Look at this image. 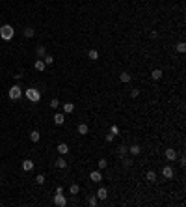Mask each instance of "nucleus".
Masks as SVG:
<instances>
[{
    "label": "nucleus",
    "mask_w": 186,
    "mask_h": 207,
    "mask_svg": "<svg viewBox=\"0 0 186 207\" xmlns=\"http://www.w3.org/2000/svg\"><path fill=\"white\" fill-rule=\"evenodd\" d=\"M13 35H15V30H13L11 25H4L2 28H0V37H2L4 41H9Z\"/></svg>",
    "instance_id": "nucleus-1"
},
{
    "label": "nucleus",
    "mask_w": 186,
    "mask_h": 207,
    "mask_svg": "<svg viewBox=\"0 0 186 207\" xmlns=\"http://www.w3.org/2000/svg\"><path fill=\"white\" fill-rule=\"evenodd\" d=\"M7 95H9V99L17 101V99H21V97H22V88H21L19 84L11 86V88H9V91H7Z\"/></svg>",
    "instance_id": "nucleus-2"
},
{
    "label": "nucleus",
    "mask_w": 186,
    "mask_h": 207,
    "mask_svg": "<svg viewBox=\"0 0 186 207\" xmlns=\"http://www.w3.org/2000/svg\"><path fill=\"white\" fill-rule=\"evenodd\" d=\"M26 99H30L32 103H37L39 99H41V93H39V90H35V88H28L26 90Z\"/></svg>",
    "instance_id": "nucleus-3"
},
{
    "label": "nucleus",
    "mask_w": 186,
    "mask_h": 207,
    "mask_svg": "<svg viewBox=\"0 0 186 207\" xmlns=\"http://www.w3.org/2000/svg\"><path fill=\"white\" fill-rule=\"evenodd\" d=\"M54 204H56L58 207H65V205H67L65 196H63L62 192H56V196H54Z\"/></svg>",
    "instance_id": "nucleus-4"
},
{
    "label": "nucleus",
    "mask_w": 186,
    "mask_h": 207,
    "mask_svg": "<svg viewBox=\"0 0 186 207\" xmlns=\"http://www.w3.org/2000/svg\"><path fill=\"white\" fill-rule=\"evenodd\" d=\"M89 179H91L93 183H101V179H102L101 170H95V172H91V174H89Z\"/></svg>",
    "instance_id": "nucleus-5"
},
{
    "label": "nucleus",
    "mask_w": 186,
    "mask_h": 207,
    "mask_svg": "<svg viewBox=\"0 0 186 207\" xmlns=\"http://www.w3.org/2000/svg\"><path fill=\"white\" fill-rule=\"evenodd\" d=\"M162 176L166 179H171L173 177V168L171 166H164V168H162Z\"/></svg>",
    "instance_id": "nucleus-6"
},
{
    "label": "nucleus",
    "mask_w": 186,
    "mask_h": 207,
    "mask_svg": "<svg viewBox=\"0 0 186 207\" xmlns=\"http://www.w3.org/2000/svg\"><path fill=\"white\" fill-rule=\"evenodd\" d=\"M22 170H24V172H30V170H34V162H32L30 159H24V161H22Z\"/></svg>",
    "instance_id": "nucleus-7"
},
{
    "label": "nucleus",
    "mask_w": 186,
    "mask_h": 207,
    "mask_svg": "<svg viewBox=\"0 0 186 207\" xmlns=\"http://www.w3.org/2000/svg\"><path fill=\"white\" fill-rule=\"evenodd\" d=\"M97 198L99 200H106V198H108V190H106L104 187H101V189L97 190Z\"/></svg>",
    "instance_id": "nucleus-8"
},
{
    "label": "nucleus",
    "mask_w": 186,
    "mask_h": 207,
    "mask_svg": "<svg viewBox=\"0 0 186 207\" xmlns=\"http://www.w3.org/2000/svg\"><path fill=\"white\" fill-rule=\"evenodd\" d=\"M126 151H130V155H140L141 153V148L138 144H132L130 148H126Z\"/></svg>",
    "instance_id": "nucleus-9"
},
{
    "label": "nucleus",
    "mask_w": 186,
    "mask_h": 207,
    "mask_svg": "<svg viewBox=\"0 0 186 207\" xmlns=\"http://www.w3.org/2000/svg\"><path fill=\"white\" fill-rule=\"evenodd\" d=\"M56 151L60 155H65V153H69V146H67V144H58L56 146Z\"/></svg>",
    "instance_id": "nucleus-10"
},
{
    "label": "nucleus",
    "mask_w": 186,
    "mask_h": 207,
    "mask_svg": "<svg viewBox=\"0 0 186 207\" xmlns=\"http://www.w3.org/2000/svg\"><path fill=\"white\" fill-rule=\"evenodd\" d=\"M166 159H168V161H175L177 159V151L175 149H166Z\"/></svg>",
    "instance_id": "nucleus-11"
},
{
    "label": "nucleus",
    "mask_w": 186,
    "mask_h": 207,
    "mask_svg": "<svg viewBox=\"0 0 186 207\" xmlns=\"http://www.w3.org/2000/svg\"><path fill=\"white\" fill-rule=\"evenodd\" d=\"M54 123H56V125H62L63 121H65V116H63V114H54Z\"/></svg>",
    "instance_id": "nucleus-12"
},
{
    "label": "nucleus",
    "mask_w": 186,
    "mask_h": 207,
    "mask_svg": "<svg viewBox=\"0 0 186 207\" xmlns=\"http://www.w3.org/2000/svg\"><path fill=\"white\" fill-rule=\"evenodd\" d=\"M34 65H35V69H37V71H45V62H43V60L41 58H39V60H35V63H34Z\"/></svg>",
    "instance_id": "nucleus-13"
},
{
    "label": "nucleus",
    "mask_w": 186,
    "mask_h": 207,
    "mask_svg": "<svg viewBox=\"0 0 186 207\" xmlns=\"http://www.w3.org/2000/svg\"><path fill=\"white\" fill-rule=\"evenodd\" d=\"M78 134H88V131H89V127L86 125V123H80V125H78Z\"/></svg>",
    "instance_id": "nucleus-14"
},
{
    "label": "nucleus",
    "mask_w": 186,
    "mask_h": 207,
    "mask_svg": "<svg viewBox=\"0 0 186 207\" xmlns=\"http://www.w3.org/2000/svg\"><path fill=\"white\" fill-rule=\"evenodd\" d=\"M35 52H37V56L39 58H43L47 54V49H45V45H37V49H35Z\"/></svg>",
    "instance_id": "nucleus-15"
},
{
    "label": "nucleus",
    "mask_w": 186,
    "mask_h": 207,
    "mask_svg": "<svg viewBox=\"0 0 186 207\" xmlns=\"http://www.w3.org/2000/svg\"><path fill=\"white\" fill-rule=\"evenodd\" d=\"M41 60L45 62V65H52V63H54V56H50V54H45Z\"/></svg>",
    "instance_id": "nucleus-16"
},
{
    "label": "nucleus",
    "mask_w": 186,
    "mask_h": 207,
    "mask_svg": "<svg viewBox=\"0 0 186 207\" xmlns=\"http://www.w3.org/2000/svg\"><path fill=\"white\" fill-rule=\"evenodd\" d=\"M119 78H121V82H130L132 75H130V73H126V71H123V73L119 75Z\"/></svg>",
    "instance_id": "nucleus-17"
},
{
    "label": "nucleus",
    "mask_w": 186,
    "mask_h": 207,
    "mask_svg": "<svg viewBox=\"0 0 186 207\" xmlns=\"http://www.w3.org/2000/svg\"><path fill=\"white\" fill-rule=\"evenodd\" d=\"M145 179L151 181V183H155L156 181V172H153V170H151V172H147V174H145Z\"/></svg>",
    "instance_id": "nucleus-18"
},
{
    "label": "nucleus",
    "mask_w": 186,
    "mask_h": 207,
    "mask_svg": "<svg viewBox=\"0 0 186 207\" xmlns=\"http://www.w3.org/2000/svg\"><path fill=\"white\" fill-rule=\"evenodd\" d=\"M73 110H74V105H73V103H65V105H63V112H65V114H71Z\"/></svg>",
    "instance_id": "nucleus-19"
},
{
    "label": "nucleus",
    "mask_w": 186,
    "mask_h": 207,
    "mask_svg": "<svg viewBox=\"0 0 186 207\" xmlns=\"http://www.w3.org/2000/svg\"><path fill=\"white\" fill-rule=\"evenodd\" d=\"M39 138H41L39 131H32V133H30V140L32 142H39Z\"/></svg>",
    "instance_id": "nucleus-20"
},
{
    "label": "nucleus",
    "mask_w": 186,
    "mask_h": 207,
    "mask_svg": "<svg viewBox=\"0 0 186 207\" xmlns=\"http://www.w3.org/2000/svg\"><path fill=\"white\" fill-rule=\"evenodd\" d=\"M162 75H164V73H162L160 69H155V71L151 73V77H153V80H160V78H162Z\"/></svg>",
    "instance_id": "nucleus-21"
},
{
    "label": "nucleus",
    "mask_w": 186,
    "mask_h": 207,
    "mask_svg": "<svg viewBox=\"0 0 186 207\" xmlns=\"http://www.w3.org/2000/svg\"><path fill=\"white\" fill-rule=\"evenodd\" d=\"M56 168H67V162H65V159H58L56 161Z\"/></svg>",
    "instance_id": "nucleus-22"
},
{
    "label": "nucleus",
    "mask_w": 186,
    "mask_h": 207,
    "mask_svg": "<svg viewBox=\"0 0 186 207\" xmlns=\"http://www.w3.org/2000/svg\"><path fill=\"white\" fill-rule=\"evenodd\" d=\"M69 190H71V194H78V192H80V187H78L76 183H73V185H71V189H69Z\"/></svg>",
    "instance_id": "nucleus-23"
},
{
    "label": "nucleus",
    "mask_w": 186,
    "mask_h": 207,
    "mask_svg": "<svg viewBox=\"0 0 186 207\" xmlns=\"http://www.w3.org/2000/svg\"><path fill=\"white\" fill-rule=\"evenodd\" d=\"M177 50H179V52H186V43L184 41L177 43Z\"/></svg>",
    "instance_id": "nucleus-24"
},
{
    "label": "nucleus",
    "mask_w": 186,
    "mask_h": 207,
    "mask_svg": "<svg viewBox=\"0 0 186 207\" xmlns=\"http://www.w3.org/2000/svg\"><path fill=\"white\" fill-rule=\"evenodd\" d=\"M106 166H108V161H106V159H101V161H99V170H104Z\"/></svg>",
    "instance_id": "nucleus-25"
},
{
    "label": "nucleus",
    "mask_w": 186,
    "mask_h": 207,
    "mask_svg": "<svg viewBox=\"0 0 186 207\" xmlns=\"http://www.w3.org/2000/svg\"><path fill=\"white\" fill-rule=\"evenodd\" d=\"M88 56H89V60H97L99 58V52H97V50H89Z\"/></svg>",
    "instance_id": "nucleus-26"
},
{
    "label": "nucleus",
    "mask_w": 186,
    "mask_h": 207,
    "mask_svg": "<svg viewBox=\"0 0 186 207\" xmlns=\"http://www.w3.org/2000/svg\"><path fill=\"white\" fill-rule=\"evenodd\" d=\"M34 34H35V30H34V28H26V30H24V37H32Z\"/></svg>",
    "instance_id": "nucleus-27"
},
{
    "label": "nucleus",
    "mask_w": 186,
    "mask_h": 207,
    "mask_svg": "<svg viewBox=\"0 0 186 207\" xmlns=\"http://www.w3.org/2000/svg\"><path fill=\"white\" fill-rule=\"evenodd\" d=\"M35 183H37V185H43V183H45V176H43V174H39V176L35 177Z\"/></svg>",
    "instance_id": "nucleus-28"
},
{
    "label": "nucleus",
    "mask_w": 186,
    "mask_h": 207,
    "mask_svg": "<svg viewBox=\"0 0 186 207\" xmlns=\"http://www.w3.org/2000/svg\"><path fill=\"white\" fill-rule=\"evenodd\" d=\"M50 106H52V108L56 110L58 106H60V101H58V99H52V101H50Z\"/></svg>",
    "instance_id": "nucleus-29"
},
{
    "label": "nucleus",
    "mask_w": 186,
    "mask_h": 207,
    "mask_svg": "<svg viewBox=\"0 0 186 207\" xmlns=\"http://www.w3.org/2000/svg\"><path fill=\"white\" fill-rule=\"evenodd\" d=\"M123 164H125V168H130V166H132L134 162H132V159H125V161H123Z\"/></svg>",
    "instance_id": "nucleus-30"
},
{
    "label": "nucleus",
    "mask_w": 186,
    "mask_h": 207,
    "mask_svg": "<svg viewBox=\"0 0 186 207\" xmlns=\"http://www.w3.org/2000/svg\"><path fill=\"white\" fill-rule=\"evenodd\" d=\"M110 133H112V134H119V129H117V125H112V127H110Z\"/></svg>",
    "instance_id": "nucleus-31"
},
{
    "label": "nucleus",
    "mask_w": 186,
    "mask_h": 207,
    "mask_svg": "<svg viewBox=\"0 0 186 207\" xmlns=\"http://www.w3.org/2000/svg\"><path fill=\"white\" fill-rule=\"evenodd\" d=\"M125 153H126V148H125V146H121V148H119V157H125Z\"/></svg>",
    "instance_id": "nucleus-32"
},
{
    "label": "nucleus",
    "mask_w": 186,
    "mask_h": 207,
    "mask_svg": "<svg viewBox=\"0 0 186 207\" xmlns=\"http://www.w3.org/2000/svg\"><path fill=\"white\" fill-rule=\"evenodd\" d=\"M138 95H140V90H132L130 91V97H138Z\"/></svg>",
    "instance_id": "nucleus-33"
},
{
    "label": "nucleus",
    "mask_w": 186,
    "mask_h": 207,
    "mask_svg": "<svg viewBox=\"0 0 186 207\" xmlns=\"http://www.w3.org/2000/svg\"><path fill=\"white\" fill-rule=\"evenodd\" d=\"M89 205H91V207L97 205V198H89Z\"/></svg>",
    "instance_id": "nucleus-34"
},
{
    "label": "nucleus",
    "mask_w": 186,
    "mask_h": 207,
    "mask_svg": "<svg viewBox=\"0 0 186 207\" xmlns=\"http://www.w3.org/2000/svg\"><path fill=\"white\" fill-rule=\"evenodd\" d=\"M112 140H114V134H112V133L106 134V142H112Z\"/></svg>",
    "instance_id": "nucleus-35"
}]
</instances>
